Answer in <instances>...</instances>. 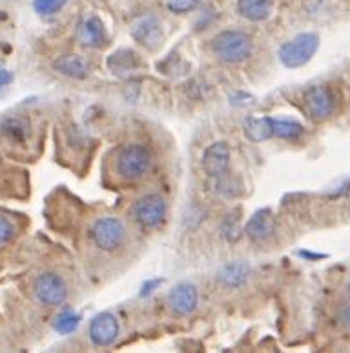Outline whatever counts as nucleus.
<instances>
[{"mask_svg": "<svg viewBox=\"0 0 350 353\" xmlns=\"http://www.w3.org/2000/svg\"><path fill=\"white\" fill-rule=\"evenodd\" d=\"M245 136L254 143L267 141L272 134V117H248L245 121Z\"/></svg>", "mask_w": 350, "mask_h": 353, "instance_id": "nucleus-17", "label": "nucleus"}, {"mask_svg": "<svg viewBox=\"0 0 350 353\" xmlns=\"http://www.w3.org/2000/svg\"><path fill=\"white\" fill-rule=\"evenodd\" d=\"M274 0H237V11L243 19L261 22L272 13Z\"/></svg>", "mask_w": 350, "mask_h": 353, "instance_id": "nucleus-16", "label": "nucleus"}, {"mask_svg": "<svg viewBox=\"0 0 350 353\" xmlns=\"http://www.w3.org/2000/svg\"><path fill=\"white\" fill-rule=\"evenodd\" d=\"M159 284H161V280H153V282H148V284H144V288H142V295H150L153 288Z\"/></svg>", "mask_w": 350, "mask_h": 353, "instance_id": "nucleus-27", "label": "nucleus"}, {"mask_svg": "<svg viewBox=\"0 0 350 353\" xmlns=\"http://www.w3.org/2000/svg\"><path fill=\"white\" fill-rule=\"evenodd\" d=\"M33 295L42 306H63L68 299V284L61 274L46 271V273L39 274L33 282Z\"/></svg>", "mask_w": 350, "mask_h": 353, "instance_id": "nucleus-4", "label": "nucleus"}, {"mask_svg": "<svg viewBox=\"0 0 350 353\" xmlns=\"http://www.w3.org/2000/svg\"><path fill=\"white\" fill-rule=\"evenodd\" d=\"M340 316H341V322H343V324L350 330V295L349 299H347L345 304H343V307H341Z\"/></svg>", "mask_w": 350, "mask_h": 353, "instance_id": "nucleus-26", "label": "nucleus"}, {"mask_svg": "<svg viewBox=\"0 0 350 353\" xmlns=\"http://www.w3.org/2000/svg\"><path fill=\"white\" fill-rule=\"evenodd\" d=\"M152 167V152L142 143H128L117 154L116 169L120 179L137 181Z\"/></svg>", "mask_w": 350, "mask_h": 353, "instance_id": "nucleus-2", "label": "nucleus"}, {"mask_svg": "<svg viewBox=\"0 0 350 353\" xmlns=\"http://www.w3.org/2000/svg\"><path fill=\"white\" fill-rule=\"evenodd\" d=\"M88 335L95 346H110L119 337V321L111 313H99L89 322Z\"/></svg>", "mask_w": 350, "mask_h": 353, "instance_id": "nucleus-8", "label": "nucleus"}, {"mask_svg": "<svg viewBox=\"0 0 350 353\" xmlns=\"http://www.w3.org/2000/svg\"><path fill=\"white\" fill-rule=\"evenodd\" d=\"M248 274H250V268L245 262H230L221 269L219 279L228 288H237V285L245 284Z\"/></svg>", "mask_w": 350, "mask_h": 353, "instance_id": "nucleus-19", "label": "nucleus"}, {"mask_svg": "<svg viewBox=\"0 0 350 353\" xmlns=\"http://www.w3.org/2000/svg\"><path fill=\"white\" fill-rule=\"evenodd\" d=\"M230 167V148L226 143H212L203 154V169L210 178H221Z\"/></svg>", "mask_w": 350, "mask_h": 353, "instance_id": "nucleus-11", "label": "nucleus"}, {"mask_svg": "<svg viewBox=\"0 0 350 353\" xmlns=\"http://www.w3.org/2000/svg\"><path fill=\"white\" fill-rule=\"evenodd\" d=\"M131 37L135 39L137 43L142 46H148L150 50H155L161 44L162 32H161V22L155 15H146L141 17L139 21L131 28Z\"/></svg>", "mask_w": 350, "mask_h": 353, "instance_id": "nucleus-12", "label": "nucleus"}, {"mask_svg": "<svg viewBox=\"0 0 350 353\" xmlns=\"http://www.w3.org/2000/svg\"><path fill=\"white\" fill-rule=\"evenodd\" d=\"M77 41L83 44L84 48H102L108 41L106 37L105 24L97 15H86L83 17L77 24Z\"/></svg>", "mask_w": 350, "mask_h": 353, "instance_id": "nucleus-10", "label": "nucleus"}, {"mask_svg": "<svg viewBox=\"0 0 350 353\" xmlns=\"http://www.w3.org/2000/svg\"><path fill=\"white\" fill-rule=\"evenodd\" d=\"M0 132H2V136L8 137L11 143L22 145L32 136V123L24 116H10L0 123Z\"/></svg>", "mask_w": 350, "mask_h": 353, "instance_id": "nucleus-15", "label": "nucleus"}, {"mask_svg": "<svg viewBox=\"0 0 350 353\" xmlns=\"http://www.w3.org/2000/svg\"><path fill=\"white\" fill-rule=\"evenodd\" d=\"M246 234L252 242H267L268 238H272L274 231H276V221H274L272 212L268 209H261L252 214V218L246 223Z\"/></svg>", "mask_w": 350, "mask_h": 353, "instance_id": "nucleus-14", "label": "nucleus"}, {"mask_svg": "<svg viewBox=\"0 0 350 353\" xmlns=\"http://www.w3.org/2000/svg\"><path fill=\"white\" fill-rule=\"evenodd\" d=\"M318 48L319 37L316 33H299L279 48V61L287 68H299V66H305L316 55Z\"/></svg>", "mask_w": 350, "mask_h": 353, "instance_id": "nucleus-3", "label": "nucleus"}, {"mask_svg": "<svg viewBox=\"0 0 350 353\" xmlns=\"http://www.w3.org/2000/svg\"><path fill=\"white\" fill-rule=\"evenodd\" d=\"M201 6V0H166L168 11H172L175 15H183L195 11Z\"/></svg>", "mask_w": 350, "mask_h": 353, "instance_id": "nucleus-24", "label": "nucleus"}, {"mask_svg": "<svg viewBox=\"0 0 350 353\" xmlns=\"http://www.w3.org/2000/svg\"><path fill=\"white\" fill-rule=\"evenodd\" d=\"M53 70L61 75H66L69 79H86L91 72V63L83 55L68 53V55H61L53 61Z\"/></svg>", "mask_w": 350, "mask_h": 353, "instance_id": "nucleus-13", "label": "nucleus"}, {"mask_svg": "<svg viewBox=\"0 0 350 353\" xmlns=\"http://www.w3.org/2000/svg\"><path fill=\"white\" fill-rule=\"evenodd\" d=\"M139 57H137V53L130 52V50H120V52H116L108 61V66L116 75H126L131 74V72H135L139 68Z\"/></svg>", "mask_w": 350, "mask_h": 353, "instance_id": "nucleus-18", "label": "nucleus"}, {"mask_svg": "<svg viewBox=\"0 0 350 353\" xmlns=\"http://www.w3.org/2000/svg\"><path fill=\"white\" fill-rule=\"evenodd\" d=\"M305 110L314 121H325L334 114L336 97L334 92L327 85L310 86L303 95Z\"/></svg>", "mask_w": 350, "mask_h": 353, "instance_id": "nucleus-6", "label": "nucleus"}, {"mask_svg": "<svg viewBox=\"0 0 350 353\" xmlns=\"http://www.w3.org/2000/svg\"><path fill=\"white\" fill-rule=\"evenodd\" d=\"M166 201L159 194H146L139 198L133 205V218L137 223H141L144 229L157 227L166 216Z\"/></svg>", "mask_w": 350, "mask_h": 353, "instance_id": "nucleus-7", "label": "nucleus"}, {"mask_svg": "<svg viewBox=\"0 0 350 353\" xmlns=\"http://www.w3.org/2000/svg\"><path fill=\"white\" fill-rule=\"evenodd\" d=\"M272 134L281 139L294 141L305 134V127L301 123L292 119H283V117H272Z\"/></svg>", "mask_w": 350, "mask_h": 353, "instance_id": "nucleus-20", "label": "nucleus"}, {"mask_svg": "<svg viewBox=\"0 0 350 353\" xmlns=\"http://www.w3.org/2000/svg\"><path fill=\"white\" fill-rule=\"evenodd\" d=\"M17 234V225L15 221L11 220L10 216H6L0 212V248H4L8 243L15 238Z\"/></svg>", "mask_w": 350, "mask_h": 353, "instance_id": "nucleus-23", "label": "nucleus"}, {"mask_svg": "<svg viewBox=\"0 0 350 353\" xmlns=\"http://www.w3.org/2000/svg\"><path fill=\"white\" fill-rule=\"evenodd\" d=\"M223 234H225L230 242H234V240H237V238L241 236V227H239V218H237V214H228V216L225 218V221H223Z\"/></svg>", "mask_w": 350, "mask_h": 353, "instance_id": "nucleus-25", "label": "nucleus"}, {"mask_svg": "<svg viewBox=\"0 0 350 353\" xmlns=\"http://www.w3.org/2000/svg\"><path fill=\"white\" fill-rule=\"evenodd\" d=\"M212 52L221 63L239 64L252 55V39L241 30H226L214 37Z\"/></svg>", "mask_w": 350, "mask_h": 353, "instance_id": "nucleus-1", "label": "nucleus"}, {"mask_svg": "<svg viewBox=\"0 0 350 353\" xmlns=\"http://www.w3.org/2000/svg\"><path fill=\"white\" fill-rule=\"evenodd\" d=\"M126 236V227L122 220L116 216L99 218L91 227V242L102 251H116L122 245Z\"/></svg>", "mask_w": 350, "mask_h": 353, "instance_id": "nucleus-5", "label": "nucleus"}, {"mask_svg": "<svg viewBox=\"0 0 350 353\" xmlns=\"http://www.w3.org/2000/svg\"><path fill=\"white\" fill-rule=\"evenodd\" d=\"M199 304V291L194 284L183 282L172 288V291L168 293V306L175 315H190L194 313L195 307Z\"/></svg>", "mask_w": 350, "mask_h": 353, "instance_id": "nucleus-9", "label": "nucleus"}, {"mask_svg": "<svg viewBox=\"0 0 350 353\" xmlns=\"http://www.w3.org/2000/svg\"><path fill=\"white\" fill-rule=\"evenodd\" d=\"M78 324H80V315L72 310H66L61 311V313L55 316L53 327H55L61 335H69V333H74L75 330H77Z\"/></svg>", "mask_w": 350, "mask_h": 353, "instance_id": "nucleus-21", "label": "nucleus"}, {"mask_svg": "<svg viewBox=\"0 0 350 353\" xmlns=\"http://www.w3.org/2000/svg\"><path fill=\"white\" fill-rule=\"evenodd\" d=\"M66 4H68V0H35V2H33V8H35V11H37L39 15L50 17L58 13Z\"/></svg>", "mask_w": 350, "mask_h": 353, "instance_id": "nucleus-22", "label": "nucleus"}]
</instances>
